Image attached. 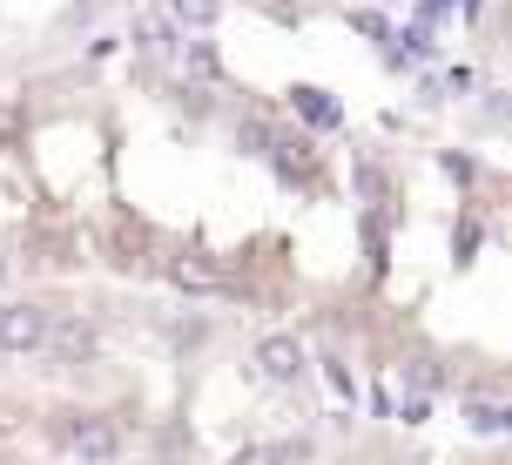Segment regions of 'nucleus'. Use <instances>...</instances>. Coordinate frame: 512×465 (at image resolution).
Masks as SVG:
<instances>
[{
    "mask_svg": "<svg viewBox=\"0 0 512 465\" xmlns=\"http://www.w3.org/2000/svg\"><path fill=\"white\" fill-rule=\"evenodd\" d=\"M48 304H34V297H7L0 304V351L7 358H34L41 344H48Z\"/></svg>",
    "mask_w": 512,
    "mask_h": 465,
    "instance_id": "f257e3e1",
    "label": "nucleus"
},
{
    "mask_svg": "<svg viewBox=\"0 0 512 465\" xmlns=\"http://www.w3.org/2000/svg\"><path fill=\"white\" fill-rule=\"evenodd\" d=\"M61 445H68L81 465H108L122 452V432H115V418H102V412H68L61 418Z\"/></svg>",
    "mask_w": 512,
    "mask_h": 465,
    "instance_id": "f03ea898",
    "label": "nucleus"
},
{
    "mask_svg": "<svg viewBox=\"0 0 512 465\" xmlns=\"http://www.w3.org/2000/svg\"><path fill=\"white\" fill-rule=\"evenodd\" d=\"M256 371H263L270 385H297V371H304V344H297V337H263V344H256Z\"/></svg>",
    "mask_w": 512,
    "mask_h": 465,
    "instance_id": "7ed1b4c3",
    "label": "nucleus"
},
{
    "mask_svg": "<svg viewBox=\"0 0 512 465\" xmlns=\"http://www.w3.org/2000/svg\"><path fill=\"white\" fill-rule=\"evenodd\" d=\"M169 284L189 290V297H223V270L196 250H182V257H169Z\"/></svg>",
    "mask_w": 512,
    "mask_h": 465,
    "instance_id": "20e7f679",
    "label": "nucleus"
},
{
    "mask_svg": "<svg viewBox=\"0 0 512 465\" xmlns=\"http://www.w3.org/2000/svg\"><path fill=\"white\" fill-rule=\"evenodd\" d=\"M41 351H54L61 364H88L102 351V337H95V324H48V344Z\"/></svg>",
    "mask_w": 512,
    "mask_h": 465,
    "instance_id": "39448f33",
    "label": "nucleus"
},
{
    "mask_svg": "<svg viewBox=\"0 0 512 465\" xmlns=\"http://www.w3.org/2000/svg\"><path fill=\"white\" fill-rule=\"evenodd\" d=\"M290 102H297V115H304L310 129H337V122H344V108H337L324 88H290Z\"/></svg>",
    "mask_w": 512,
    "mask_h": 465,
    "instance_id": "423d86ee",
    "label": "nucleus"
},
{
    "mask_svg": "<svg viewBox=\"0 0 512 465\" xmlns=\"http://www.w3.org/2000/svg\"><path fill=\"white\" fill-rule=\"evenodd\" d=\"M465 425H472L479 439H499V432L512 425V412L499 405V398H472V405H465Z\"/></svg>",
    "mask_w": 512,
    "mask_h": 465,
    "instance_id": "0eeeda50",
    "label": "nucleus"
},
{
    "mask_svg": "<svg viewBox=\"0 0 512 465\" xmlns=\"http://www.w3.org/2000/svg\"><path fill=\"white\" fill-rule=\"evenodd\" d=\"M182 27H216L223 21V0H169Z\"/></svg>",
    "mask_w": 512,
    "mask_h": 465,
    "instance_id": "6e6552de",
    "label": "nucleus"
},
{
    "mask_svg": "<svg viewBox=\"0 0 512 465\" xmlns=\"http://www.w3.org/2000/svg\"><path fill=\"white\" fill-rule=\"evenodd\" d=\"M230 465H290V445H243Z\"/></svg>",
    "mask_w": 512,
    "mask_h": 465,
    "instance_id": "1a4fd4ad",
    "label": "nucleus"
},
{
    "mask_svg": "<svg viewBox=\"0 0 512 465\" xmlns=\"http://www.w3.org/2000/svg\"><path fill=\"white\" fill-rule=\"evenodd\" d=\"M324 378H331V391H337V398H344V405L358 398V385H351V371H344V364H337V358H324Z\"/></svg>",
    "mask_w": 512,
    "mask_h": 465,
    "instance_id": "9d476101",
    "label": "nucleus"
},
{
    "mask_svg": "<svg viewBox=\"0 0 512 465\" xmlns=\"http://www.w3.org/2000/svg\"><path fill=\"white\" fill-rule=\"evenodd\" d=\"M452 250H459V263H472V250H479V223H459V230H452Z\"/></svg>",
    "mask_w": 512,
    "mask_h": 465,
    "instance_id": "9b49d317",
    "label": "nucleus"
},
{
    "mask_svg": "<svg viewBox=\"0 0 512 465\" xmlns=\"http://www.w3.org/2000/svg\"><path fill=\"white\" fill-rule=\"evenodd\" d=\"M445 176H452V182H472V176H479V162H472V155H445Z\"/></svg>",
    "mask_w": 512,
    "mask_h": 465,
    "instance_id": "f8f14e48",
    "label": "nucleus"
},
{
    "mask_svg": "<svg viewBox=\"0 0 512 465\" xmlns=\"http://www.w3.org/2000/svg\"><path fill=\"white\" fill-rule=\"evenodd\" d=\"M398 418H405V425H425V418H432V405H425V398H405V405H398Z\"/></svg>",
    "mask_w": 512,
    "mask_h": 465,
    "instance_id": "ddd939ff",
    "label": "nucleus"
},
{
    "mask_svg": "<svg viewBox=\"0 0 512 465\" xmlns=\"http://www.w3.org/2000/svg\"><path fill=\"white\" fill-rule=\"evenodd\" d=\"M0 277H7V263H0Z\"/></svg>",
    "mask_w": 512,
    "mask_h": 465,
    "instance_id": "4468645a",
    "label": "nucleus"
}]
</instances>
